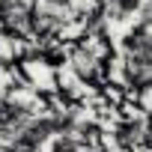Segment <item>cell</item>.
<instances>
[{
    "mask_svg": "<svg viewBox=\"0 0 152 152\" xmlns=\"http://www.w3.org/2000/svg\"><path fill=\"white\" fill-rule=\"evenodd\" d=\"M78 0H42L45 9H54V12H72Z\"/></svg>",
    "mask_w": 152,
    "mask_h": 152,
    "instance_id": "2",
    "label": "cell"
},
{
    "mask_svg": "<svg viewBox=\"0 0 152 152\" xmlns=\"http://www.w3.org/2000/svg\"><path fill=\"white\" fill-rule=\"evenodd\" d=\"M48 152H84V146L75 134H57L48 143Z\"/></svg>",
    "mask_w": 152,
    "mask_h": 152,
    "instance_id": "1",
    "label": "cell"
}]
</instances>
